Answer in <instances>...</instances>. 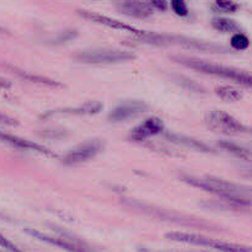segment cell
Wrapping results in <instances>:
<instances>
[{
	"label": "cell",
	"mask_w": 252,
	"mask_h": 252,
	"mask_svg": "<svg viewBox=\"0 0 252 252\" xmlns=\"http://www.w3.org/2000/svg\"><path fill=\"white\" fill-rule=\"evenodd\" d=\"M170 59L174 61L175 63L192 69V70L208 74V75L219 76V78L229 79L231 81H235L239 85L252 89V74L246 73V71L239 70V69L231 68V66L228 65H223V64L212 63V62L203 61V59L194 58V57L170 56Z\"/></svg>",
	"instance_id": "6da1fadb"
},
{
	"label": "cell",
	"mask_w": 252,
	"mask_h": 252,
	"mask_svg": "<svg viewBox=\"0 0 252 252\" xmlns=\"http://www.w3.org/2000/svg\"><path fill=\"white\" fill-rule=\"evenodd\" d=\"M138 41L143 42V43L152 44V46L158 47H165L171 46V44H179V46L185 47V48L193 49V51H201V52H208V53H224L228 52L225 47L220 46V44L211 43V42H204L201 39L192 38V37L187 36H175V34H164V33H155V32H147L142 36L135 37Z\"/></svg>",
	"instance_id": "7a4b0ae2"
},
{
	"label": "cell",
	"mask_w": 252,
	"mask_h": 252,
	"mask_svg": "<svg viewBox=\"0 0 252 252\" xmlns=\"http://www.w3.org/2000/svg\"><path fill=\"white\" fill-rule=\"evenodd\" d=\"M122 203L127 206L128 208L134 209V211L142 212V213L148 214V216L155 217V218L162 219V220L172 221V223L181 224V225H189V226H197V228H212L211 224H207L206 221L201 220V219L192 218V217L184 216V214L175 213L172 211H167V209L158 208V207L152 206V204L143 203V202L135 201V199H123Z\"/></svg>",
	"instance_id": "3957f363"
},
{
	"label": "cell",
	"mask_w": 252,
	"mask_h": 252,
	"mask_svg": "<svg viewBox=\"0 0 252 252\" xmlns=\"http://www.w3.org/2000/svg\"><path fill=\"white\" fill-rule=\"evenodd\" d=\"M165 238L171 241L177 243L189 244V245L204 246V248H211L220 252H252L251 248L248 246L238 245V244L225 243V241L213 240V239L206 238L203 235L191 233H181V231H170L165 234Z\"/></svg>",
	"instance_id": "277c9868"
},
{
	"label": "cell",
	"mask_w": 252,
	"mask_h": 252,
	"mask_svg": "<svg viewBox=\"0 0 252 252\" xmlns=\"http://www.w3.org/2000/svg\"><path fill=\"white\" fill-rule=\"evenodd\" d=\"M135 58L132 52L121 49H88L75 54V59L84 64H116L130 62Z\"/></svg>",
	"instance_id": "5b68a950"
},
{
	"label": "cell",
	"mask_w": 252,
	"mask_h": 252,
	"mask_svg": "<svg viewBox=\"0 0 252 252\" xmlns=\"http://www.w3.org/2000/svg\"><path fill=\"white\" fill-rule=\"evenodd\" d=\"M206 122L211 129L218 133H224V134L252 133V128L244 126L225 111H211L206 115Z\"/></svg>",
	"instance_id": "8992f818"
},
{
	"label": "cell",
	"mask_w": 252,
	"mask_h": 252,
	"mask_svg": "<svg viewBox=\"0 0 252 252\" xmlns=\"http://www.w3.org/2000/svg\"><path fill=\"white\" fill-rule=\"evenodd\" d=\"M103 145L105 144L101 139H91L81 143L73 150L66 153L62 159V162L65 166H75V165L83 164L100 154L101 150L103 149Z\"/></svg>",
	"instance_id": "52a82bcc"
},
{
	"label": "cell",
	"mask_w": 252,
	"mask_h": 252,
	"mask_svg": "<svg viewBox=\"0 0 252 252\" xmlns=\"http://www.w3.org/2000/svg\"><path fill=\"white\" fill-rule=\"evenodd\" d=\"M149 110V105L144 101L140 100H129L126 102L120 103L112 108L107 116V120L110 122H123V121H128L130 118H134L137 116L143 115Z\"/></svg>",
	"instance_id": "ba28073f"
},
{
	"label": "cell",
	"mask_w": 252,
	"mask_h": 252,
	"mask_svg": "<svg viewBox=\"0 0 252 252\" xmlns=\"http://www.w3.org/2000/svg\"><path fill=\"white\" fill-rule=\"evenodd\" d=\"M112 2L121 14L133 19H148L154 11L149 0H112Z\"/></svg>",
	"instance_id": "9c48e42d"
},
{
	"label": "cell",
	"mask_w": 252,
	"mask_h": 252,
	"mask_svg": "<svg viewBox=\"0 0 252 252\" xmlns=\"http://www.w3.org/2000/svg\"><path fill=\"white\" fill-rule=\"evenodd\" d=\"M78 14L80 15L83 19L89 20V21H93L95 22V24L103 25V26L110 27V29H113V30H121V31L130 32V33L134 34L135 37L142 36V34L144 33L143 30L137 29V27L132 26V25L126 24V22L121 21V20L113 19V17L106 16V15H102V14H98V12L88 11V10H79Z\"/></svg>",
	"instance_id": "30bf717a"
},
{
	"label": "cell",
	"mask_w": 252,
	"mask_h": 252,
	"mask_svg": "<svg viewBox=\"0 0 252 252\" xmlns=\"http://www.w3.org/2000/svg\"><path fill=\"white\" fill-rule=\"evenodd\" d=\"M164 129L165 125L159 117H149L133 128L132 132L129 133V139L134 142H143L150 137L161 134L164 133Z\"/></svg>",
	"instance_id": "8fae6325"
},
{
	"label": "cell",
	"mask_w": 252,
	"mask_h": 252,
	"mask_svg": "<svg viewBox=\"0 0 252 252\" xmlns=\"http://www.w3.org/2000/svg\"><path fill=\"white\" fill-rule=\"evenodd\" d=\"M103 110V103L100 101H88L75 107H64L59 110H53L47 112L46 115H42L41 118H51L53 116H94L100 113Z\"/></svg>",
	"instance_id": "7c38bea8"
},
{
	"label": "cell",
	"mask_w": 252,
	"mask_h": 252,
	"mask_svg": "<svg viewBox=\"0 0 252 252\" xmlns=\"http://www.w3.org/2000/svg\"><path fill=\"white\" fill-rule=\"evenodd\" d=\"M26 231L29 235L33 236L36 238L37 240L43 241V243L49 244V245L53 246H58V248L63 249V250L68 251V252H93L90 251L89 249H86L85 246H83L81 244H75L71 243V241L65 240V239H61V238H53V236H48L47 234L39 233V231L34 230V229H26Z\"/></svg>",
	"instance_id": "4fadbf2b"
},
{
	"label": "cell",
	"mask_w": 252,
	"mask_h": 252,
	"mask_svg": "<svg viewBox=\"0 0 252 252\" xmlns=\"http://www.w3.org/2000/svg\"><path fill=\"white\" fill-rule=\"evenodd\" d=\"M0 140L7 144L12 145L15 148H19V149L24 150H32V152L39 153V154L47 155V157H54L53 153L48 149V148L43 147V145H39L37 143L31 142V140L24 139V138L16 137V135L7 134V133L0 132Z\"/></svg>",
	"instance_id": "5bb4252c"
},
{
	"label": "cell",
	"mask_w": 252,
	"mask_h": 252,
	"mask_svg": "<svg viewBox=\"0 0 252 252\" xmlns=\"http://www.w3.org/2000/svg\"><path fill=\"white\" fill-rule=\"evenodd\" d=\"M164 137L166 138L169 142L174 143L176 145H182V147L189 148L192 150H197V152L206 153V154H209V153H214L213 148H211L209 145L204 144V143L199 142V140L194 139V138L189 137V135H182V134H175V133L165 132Z\"/></svg>",
	"instance_id": "9a60e30c"
},
{
	"label": "cell",
	"mask_w": 252,
	"mask_h": 252,
	"mask_svg": "<svg viewBox=\"0 0 252 252\" xmlns=\"http://www.w3.org/2000/svg\"><path fill=\"white\" fill-rule=\"evenodd\" d=\"M212 27L219 32L224 33H236L241 31V26L234 20L228 17H214L212 20Z\"/></svg>",
	"instance_id": "2e32d148"
},
{
	"label": "cell",
	"mask_w": 252,
	"mask_h": 252,
	"mask_svg": "<svg viewBox=\"0 0 252 252\" xmlns=\"http://www.w3.org/2000/svg\"><path fill=\"white\" fill-rule=\"evenodd\" d=\"M218 145L221 149L225 150V152L235 155L236 158H240V159L246 160V161H252V153L250 150L246 149V148L241 147V145H238L231 142H226V140H220Z\"/></svg>",
	"instance_id": "e0dca14e"
},
{
	"label": "cell",
	"mask_w": 252,
	"mask_h": 252,
	"mask_svg": "<svg viewBox=\"0 0 252 252\" xmlns=\"http://www.w3.org/2000/svg\"><path fill=\"white\" fill-rule=\"evenodd\" d=\"M216 94L219 98L228 101V102H236L243 97V94L233 86H218L216 89Z\"/></svg>",
	"instance_id": "ac0fdd59"
},
{
	"label": "cell",
	"mask_w": 252,
	"mask_h": 252,
	"mask_svg": "<svg viewBox=\"0 0 252 252\" xmlns=\"http://www.w3.org/2000/svg\"><path fill=\"white\" fill-rule=\"evenodd\" d=\"M16 73L19 74L21 78L32 81V83H34V84H41V85L51 86V88H59V86H63L61 83H59V81L53 80V79H49V78H47V76L34 75V74L24 73V71H20V70H16Z\"/></svg>",
	"instance_id": "d6986e66"
},
{
	"label": "cell",
	"mask_w": 252,
	"mask_h": 252,
	"mask_svg": "<svg viewBox=\"0 0 252 252\" xmlns=\"http://www.w3.org/2000/svg\"><path fill=\"white\" fill-rule=\"evenodd\" d=\"M230 46L238 51H244V49H248L250 47V38L241 31L236 32L230 38Z\"/></svg>",
	"instance_id": "ffe728a7"
},
{
	"label": "cell",
	"mask_w": 252,
	"mask_h": 252,
	"mask_svg": "<svg viewBox=\"0 0 252 252\" xmlns=\"http://www.w3.org/2000/svg\"><path fill=\"white\" fill-rule=\"evenodd\" d=\"M214 9L223 14H234L239 10V5L234 0H214Z\"/></svg>",
	"instance_id": "44dd1931"
},
{
	"label": "cell",
	"mask_w": 252,
	"mask_h": 252,
	"mask_svg": "<svg viewBox=\"0 0 252 252\" xmlns=\"http://www.w3.org/2000/svg\"><path fill=\"white\" fill-rule=\"evenodd\" d=\"M79 34V31H76L75 29H66V30H63V31L61 32V33H58V36L54 37L53 41H51L52 44H64L66 43V42H70L73 41V39H75L76 37H78Z\"/></svg>",
	"instance_id": "7402d4cb"
},
{
	"label": "cell",
	"mask_w": 252,
	"mask_h": 252,
	"mask_svg": "<svg viewBox=\"0 0 252 252\" xmlns=\"http://www.w3.org/2000/svg\"><path fill=\"white\" fill-rule=\"evenodd\" d=\"M171 9L177 16L180 17H186L189 16V6H187V2L186 0H171Z\"/></svg>",
	"instance_id": "603a6c76"
},
{
	"label": "cell",
	"mask_w": 252,
	"mask_h": 252,
	"mask_svg": "<svg viewBox=\"0 0 252 252\" xmlns=\"http://www.w3.org/2000/svg\"><path fill=\"white\" fill-rule=\"evenodd\" d=\"M177 83H179L182 88L189 89V90L191 91H196V93H203L204 91L199 84H197L196 81L191 80V79L185 78V76H180V78L177 79Z\"/></svg>",
	"instance_id": "cb8c5ba5"
},
{
	"label": "cell",
	"mask_w": 252,
	"mask_h": 252,
	"mask_svg": "<svg viewBox=\"0 0 252 252\" xmlns=\"http://www.w3.org/2000/svg\"><path fill=\"white\" fill-rule=\"evenodd\" d=\"M0 246H1L2 249H5L7 252H24V251L20 250V249L17 248L15 244H12L9 239H6L5 236H2L1 234H0Z\"/></svg>",
	"instance_id": "d4e9b609"
},
{
	"label": "cell",
	"mask_w": 252,
	"mask_h": 252,
	"mask_svg": "<svg viewBox=\"0 0 252 252\" xmlns=\"http://www.w3.org/2000/svg\"><path fill=\"white\" fill-rule=\"evenodd\" d=\"M150 4L153 5V7L159 11H166L167 9V1L166 0H149Z\"/></svg>",
	"instance_id": "484cf974"
},
{
	"label": "cell",
	"mask_w": 252,
	"mask_h": 252,
	"mask_svg": "<svg viewBox=\"0 0 252 252\" xmlns=\"http://www.w3.org/2000/svg\"><path fill=\"white\" fill-rule=\"evenodd\" d=\"M0 123H1V125H7V126L19 125V122H17L16 120H14V118L9 117V116L6 115H2V113H0Z\"/></svg>",
	"instance_id": "4316f807"
},
{
	"label": "cell",
	"mask_w": 252,
	"mask_h": 252,
	"mask_svg": "<svg viewBox=\"0 0 252 252\" xmlns=\"http://www.w3.org/2000/svg\"><path fill=\"white\" fill-rule=\"evenodd\" d=\"M11 86V83L7 81L6 79H2L0 78V89H9Z\"/></svg>",
	"instance_id": "83f0119b"
},
{
	"label": "cell",
	"mask_w": 252,
	"mask_h": 252,
	"mask_svg": "<svg viewBox=\"0 0 252 252\" xmlns=\"http://www.w3.org/2000/svg\"><path fill=\"white\" fill-rule=\"evenodd\" d=\"M139 252H153V251L148 250V249H139Z\"/></svg>",
	"instance_id": "f1b7e54d"
}]
</instances>
